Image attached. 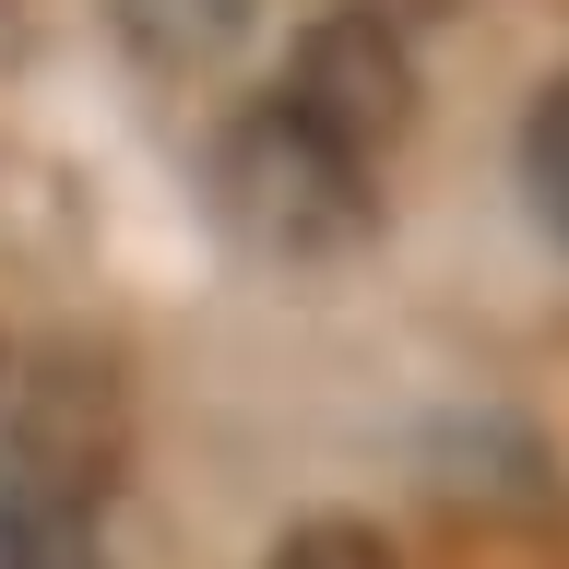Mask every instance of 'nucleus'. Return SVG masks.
Here are the masks:
<instances>
[{
  "label": "nucleus",
  "instance_id": "f257e3e1",
  "mask_svg": "<svg viewBox=\"0 0 569 569\" xmlns=\"http://www.w3.org/2000/svg\"><path fill=\"white\" fill-rule=\"evenodd\" d=\"M284 119L297 131H320L332 154H356V167H380L391 131L416 119V71H403V36L368 24V12H345V24H320L309 48H297V71H284Z\"/></svg>",
  "mask_w": 569,
  "mask_h": 569
},
{
  "label": "nucleus",
  "instance_id": "f03ea898",
  "mask_svg": "<svg viewBox=\"0 0 569 569\" xmlns=\"http://www.w3.org/2000/svg\"><path fill=\"white\" fill-rule=\"evenodd\" d=\"M522 178H533V202H546V226L569 238V83H546V107H533V131H522Z\"/></svg>",
  "mask_w": 569,
  "mask_h": 569
},
{
  "label": "nucleus",
  "instance_id": "7ed1b4c3",
  "mask_svg": "<svg viewBox=\"0 0 569 569\" xmlns=\"http://www.w3.org/2000/svg\"><path fill=\"white\" fill-rule=\"evenodd\" d=\"M0 569H83V533H71V510H36V498H12V510H0Z\"/></svg>",
  "mask_w": 569,
  "mask_h": 569
}]
</instances>
